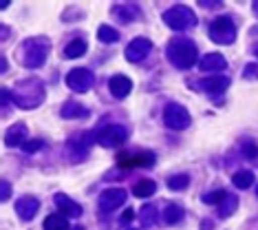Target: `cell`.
<instances>
[{
    "instance_id": "obj_5",
    "label": "cell",
    "mask_w": 258,
    "mask_h": 230,
    "mask_svg": "<svg viewBox=\"0 0 258 230\" xmlns=\"http://www.w3.org/2000/svg\"><path fill=\"white\" fill-rule=\"evenodd\" d=\"M208 33H210V40L216 44H232L236 40V25L232 22V18L221 16L210 25Z\"/></svg>"
},
{
    "instance_id": "obj_18",
    "label": "cell",
    "mask_w": 258,
    "mask_h": 230,
    "mask_svg": "<svg viewBox=\"0 0 258 230\" xmlns=\"http://www.w3.org/2000/svg\"><path fill=\"white\" fill-rule=\"evenodd\" d=\"M60 115L64 120H82V117H89V109L82 106L80 102H67L62 106Z\"/></svg>"
},
{
    "instance_id": "obj_11",
    "label": "cell",
    "mask_w": 258,
    "mask_h": 230,
    "mask_svg": "<svg viewBox=\"0 0 258 230\" xmlns=\"http://www.w3.org/2000/svg\"><path fill=\"white\" fill-rule=\"evenodd\" d=\"M150 51H152V42L148 38H135L133 42L126 47V60L128 62H142Z\"/></svg>"
},
{
    "instance_id": "obj_15",
    "label": "cell",
    "mask_w": 258,
    "mask_h": 230,
    "mask_svg": "<svg viewBox=\"0 0 258 230\" xmlns=\"http://www.w3.org/2000/svg\"><path fill=\"white\" fill-rule=\"evenodd\" d=\"M55 206L69 217H82V206L78 202H73V199L69 197V195H64V193L55 195Z\"/></svg>"
},
{
    "instance_id": "obj_10",
    "label": "cell",
    "mask_w": 258,
    "mask_h": 230,
    "mask_svg": "<svg viewBox=\"0 0 258 230\" xmlns=\"http://www.w3.org/2000/svg\"><path fill=\"white\" fill-rule=\"evenodd\" d=\"M126 202V191L124 188H108L99 195V208L104 212H113L117 210L121 204Z\"/></svg>"
},
{
    "instance_id": "obj_29",
    "label": "cell",
    "mask_w": 258,
    "mask_h": 230,
    "mask_svg": "<svg viewBox=\"0 0 258 230\" xmlns=\"http://www.w3.org/2000/svg\"><path fill=\"white\" fill-rule=\"evenodd\" d=\"M227 197V193L225 191H221V188H219V191H212V193H205L203 195V204H223V199H225Z\"/></svg>"
},
{
    "instance_id": "obj_33",
    "label": "cell",
    "mask_w": 258,
    "mask_h": 230,
    "mask_svg": "<svg viewBox=\"0 0 258 230\" xmlns=\"http://www.w3.org/2000/svg\"><path fill=\"white\" fill-rule=\"evenodd\" d=\"M11 197V184L9 181H3V202H7Z\"/></svg>"
},
{
    "instance_id": "obj_19",
    "label": "cell",
    "mask_w": 258,
    "mask_h": 230,
    "mask_svg": "<svg viewBox=\"0 0 258 230\" xmlns=\"http://www.w3.org/2000/svg\"><path fill=\"white\" fill-rule=\"evenodd\" d=\"M86 53V42L84 40H73V42H69L64 47V58H69V60H75V58H82Z\"/></svg>"
},
{
    "instance_id": "obj_24",
    "label": "cell",
    "mask_w": 258,
    "mask_h": 230,
    "mask_svg": "<svg viewBox=\"0 0 258 230\" xmlns=\"http://www.w3.org/2000/svg\"><path fill=\"white\" fill-rule=\"evenodd\" d=\"M232 184L240 188V191H245V188H249L254 184V173H251V170H238V173L232 177Z\"/></svg>"
},
{
    "instance_id": "obj_25",
    "label": "cell",
    "mask_w": 258,
    "mask_h": 230,
    "mask_svg": "<svg viewBox=\"0 0 258 230\" xmlns=\"http://www.w3.org/2000/svg\"><path fill=\"white\" fill-rule=\"evenodd\" d=\"M97 38H99V42H104V44H113V42L119 40V31H117L115 27L102 25L99 27V31H97Z\"/></svg>"
},
{
    "instance_id": "obj_4",
    "label": "cell",
    "mask_w": 258,
    "mask_h": 230,
    "mask_svg": "<svg viewBox=\"0 0 258 230\" xmlns=\"http://www.w3.org/2000/svg\"><path fill=\"white\" fill-rule=\"evenodd\" d=\"M163 22L172 29V31H187V29L197 27V16L192 14L190 7L185 5H174L163 14Z\"/></svg>"
},
{
    "instance_id": "obj_38",
    "label": "cell",
    "mask_w": 258,
    "mask_h": 230,
    "mask_svg": "<svg viewBox=\"0 0 258 230\" xmlns=\"http://www.w3.org/2000/svg\"><path fill=\"white\" fill-rule=\"evenodd\" d=\"M256 58H258V49H256Z\"/></svg>"
},
{
    "instance_id": "obj_26",
    "label": "cell",
    "mask_w": 258,
    "mask_h": 230,
    "mask_svg": "<svg viewBox=\"0 0 258 230\" xmlns=\"http://www.w3.org/2000/svg\"><path fill=\"white\" fill-rule=\"evenodd\" d=\"M44 230H69V221L62 215H49L44 219Z\"/></svg>"
},
{
    "instance_id": "obj_35",
    "label": "cell",
    "mask_w": 258,
    "mask_h": 230,
    "mask_svg": "<svg viewBox=\"0 0 258 230\" xmlns=\"http://www.w3.org/2000/svg\"><path fill=\"white\" fill-rule=\"evenodd\" d=\"M133 217H135V212H133V210H126V215H124V221H131Z\"/></svg>"
},
{
    "instance_id": "obj_7",
    "label": "cell",
    "mask_w": 258,
    "mask_h": 230,
    "mask_svg": "<svg viewBox=\"0 0 258 230\" xmlns=\"http://www.w3.org/2000/svg\"><path fill=\"white\" fill-rule=\"evenodd\" d=\"M163 122H166L168 128L172 131H183V128L190 126V113H187L185 106L181 104H168L166 111H163Z\"/></svg>"
},
{
    "instance_id": "obj_23",
    "label": "cell",
    "mask_w": 258,
    "mask_h": 230,
    "mask_svg": "<svg viewBox=\"0 0 258 230\" xmlns=\"http://www.w3.org/2000/svg\"><path fill=\"white\" fill-rule=\"evenodd\" d=\"M139 221H142L146 228L155 226V223H157V208H155V206L146 204L144 208H139Z\"/></svg>"
},
{
    "instance_id": "obj_6",
    "label": "cell",
    "mask_w": 258,
    "mask_h": 230,
    "mask_svg": "<svg viewBox=\"0 0 258 230\" xmlns=\"http://www.w3.org/2000/svg\"><path fill=\"white\" fill-rule=\"evenodd\" d=\"M128 133L124 126H119V124H106V126H102L97 131V144L104 146V149H117V146H121L126 142Z\"/></svg>"
},
{
    "instance_id": "obj_9",
    "label": "cell",
    "mask_w": 258,
    "mask_h": 230,
    "mask_svg": "<svg viewBox=\"0 0 258 230\" xmlns=\"http://www.w3.org/2000/svg\"><path fill=\"white\" fill-rule=\"evenodd\" d=\"M155 153L150 151H142V153H119L117 155V164L121 168H148L155 164Z\"/></svg>"
},
{
    "instance_id": "obj_37",
    "label": "cell",
    "mask_w": 258,
    "mask_h": 230,
    "mask_svg": "<svg viewBox=\"0 0 258 230\" xmlns=\"http://www.w3.org/2000/svg\"><path fill=\"white\" fill-rule=\"evenodd\" d=\"M251 7H254V14L258 16V3H254V5H251Z\"/></svg>"
},
{
    "instance_id": "obj_20",
    "label": "cell",
    "mask_w": 258,
    "mask_h": 230,
    "mask_svg": "<svg viewBox=\"0 0 258 230\" xmlns=\"http://www.w3.org/2000/svg\"><path fill=\"white\" fill-rule=\"evenodd\" d=\"M133 193H135V197H150V195L157 193V184L152 179H139L135 184Z\"/></svg>"
},
{
    "instance_id": "obj_28",
    "label": "cell",
    "mask_w": 258,
    "mask_h": 230,
    "mask_svg": "<svg viewBox=\"0 0 258 230\" xmlns=\"http://www.w3.org/2000/svg\"><path fill=\"white\" fill-rule=\"evenodd\" d=\"M236 206H238L236 197H234V195H227V197L223 199V204L219 206V215H221V217H230L232 212L236 210Z\"/></svg>"
},
{
    "instance_id": "obj_8",
    "label": "cell",
    "mask_w": 258,
    "mask_h": 230,
    "mask_svg": "<svg viewBox=\"0 0 258 230\" xmlns=\"http://www.w3.org/2000/svg\"><path fill=\"white\" fill-rule=\"evenodd\" d=\"M93 84H95V75H93V71L84 69V67H78V69L69 71L67 86L71 88V91H75V93H86V91H91Z\"/></svg>"
},
{
    "instance_id": "obj_27",
    "label": "cell",
    "mask_w": 258,
    "mask_h": 230,
    "mask_svg": "<svg viewBox=\"0 0 258 230\" xmlns=\"http://www.w3.org/2000/svg\"><path fill=\"white\" fill-rule=\"evenodd\" d=\"M187 184H190V177L183 175V173H181V175H172L168 179V188H170V191H185Z\"/></svg>"
},
{
    "instance_id": "obj_30",
    "label": "cell",
    "mask_w": 258,
    "mask_h": 230,
    "mask_svg": "<svg viewBox=\"0 0 258 230\" xmlns=\"http://www.w3.org/2000/svg\"><path fill=\"white\" fill-rule=\"evenodd\" d=\"M240 151H243V155L247 159H256L258 157V144H256V142H245Z\"/></svg>"
},
{
    "instance_id": "obj_2",
    "label": "cell",
    "mask_w": 258,
    "mask_h": 230,
    "mask_svg": "<svg viewBox=\"0 0 258 230\" xmlns=\"http://www.w3.org/2000/svg\"><path fill=\"white\" fill-rule=\"evenodd\" d=\"M11 96H14V102L20 109H36V106L44 102V86L38 78H29V80H22L14 88Z\"/></svg>"
},
{
    "instance_id": "obj_16",
    "label": "cell",
    "mask_w": 258,
    "mask_h": 230,
    "mask_svg": "<svg viewBox=\"0 0 258 230\" xmlns=\"http://www.w3.org/2000/svg\"><path fill=\"white\" fill-rule=\"evenodd\" d=\"M27 142V126L25 124H14V126L7 128L5 133V144L7 146H22Z\"/></svg>"
},
{
    "instance_id": "obj_12",
    "label": "cell",
    "mask_w": 258,
    "mask_h": 230,
    "mask_svg": "<svg viewBox=\"0 0 258 230\" xmlns=\"http://www.w3.org/2000/svg\"><path fill=\"white\" fill-rule=\"evenodd\" d=\"M38 210H40V202L36 197H31V195H25V197H20L16 202V212H18L22 221H31L38 215Z\"/></svg>"
},
{
    "instance_id": "obj_31",
    "label": "cell",
    "mask_w": 258,
    "mask_h": 230,
    "mask_svg": "<svg viewBox=\"0 0 258 230\" xmlns=\"http://www.w3.org/2000/svg\"><path fill=\"white\" fill-rule=\"evenodd\" d=\"M42 149V140H27L25 144H22V151L25 153H36Z\"/></svg>"
},
{
    "instance_id": "obj_21",
    "label": "cell",
    "mask_w": 258,
    "mask_h": 230,
    "mask_svg": "<svg viewBox=\"0 0 258 230\" xmlns=\"http://www.w3.org/2000/svg\"><path fill=\"white\" fill-rule=\"evenodd\" d=\"M113 11H115V14H119L117 18H119L121 22H133L135 18L139 16V9L135 7V5H121V7H119V5H115Z\"/></svg>"
},
{
    "instance_id": "obj_17",
    "label": "cell",
    "mask_w": 258,
    "mask_h": 230,
    "mask_svg": "<svg viewBox=\"0 0 258 230\" xmlns=\"http://www.w3.org/2000/svg\"><path fill=\"white\" fill-rule=\"evenodd\" d=\"M199 67H201L203 71H212V73H216V71H223L227 69V60L221 56V53H208V56L201 58V62H199Z\"/></svg>"
},
{
    "instance_id": "obj_22",
    "label": "cell",
    "mask_w": 258,
    "mask_h": 230,
    "mask_svg": "<svg viewBox=\"0 0 258 230\" xmlns=\"http://www.w3.org/2000/svg\"><path fill=\"white\" fill-rule=\"evenodd\" d=\"M163 219H166V223H170V226H174V223H179L183 219V208H181L179 204H168L166 210H163Z\"/></svg>"
},
{
    "instance_id": "obj_3",
    "label": "cell",
    "mask_w": 258,
    "mask_h": 230,
    "mask_svg": "<svg viewBox=\"0 0 258 230\" xmlns=\"http://www.w3.org/2000/svg\"><path fill=\"white\" fill-rule=\"evenodd\" d=\"M51 49V42L46 38H29L22 44V62L29 69L42 67L46 60V53Z\"/></svg>"
},
{
    "instance_id": "obj_32",
    "label": "cell",
    "mask_w": 258,
    "mask_h": 230,
    "mask_svg": "<svg viewBox=\"0 0 258 230\" xmlns=\"http://www.w3.org/2000/svg\"><path fill=\"white\" fill-rule=\"evenodd\" d=\"M243 75H245V78H249V80H256L258 78V67H256V64H247L245 71H243Z\"/></svg>"
},
{
    "instance_id": "obj_36",
    "label": "cell",
    "mask_w": 258,
    "mask_h": 230,
    "mask_svg": "<svg viewBox=\"0 0 258 230\" xmlns=\"http://www.w3.org/2000/svg\"><path fill=\"white\" fill-rule=\"evenodd\" d=\"M0 62H3V69H0V71L5 73V71H7V60H5V56H3V60H0Z\"/></svg>"
},
{
    "instance_id": "obj_39",
    "label": "cell",
    "mask_w": 258,
    "mask_h": 230,
    "mask_svg": "<svg viewBox=\"0 0 258 230\" xmlns=\"http://www.w3.org/2000/svg\"><path fill=\"white\" fill-rule=\"evenodd\" d=\"M256 193H258V188H256Z\"/></svg>"
},
{
    "instance_id": "obj_1",
    "label": "cell",
    "mask_w": 258,
    "mask_h": 230,
    "mask_svg": "<svg viewBox=\"0 0 258 230\" xmlns=\"http://www.w3.org/2000/svg\"><path fill=\"white\" fill-rule=\"evenodd\" d=\"M166 56H168L170 64H174L177 69H192L199 60L197 44L187 38H172L170 40Z\"/></svg>"
},
{
    "instance_id": "obj_34",
    "label": "cell",
    "mask_w": 258,
    "mask_h": 230,
    "mask_svg": "<svg viewBox=\"0 0 258 230\" xmlns=\"http://www.w3.org/2000/svg\"><path fill=\"white\" fill-rule=\"evenodd\" d=\"M201 7H205V9L208 7H221V3H201Z\"/></svg>"
},
{
    "instance_id": "obj_14",
    "label": "cell",
    "mask_w": 258,
    "mask_h": 230,
    "mask_svg": "<svg viewBox=\"0 0 258 230\" xmlns=\"http://www.w3.org/2000/svg\"><path fill=\"white\" fill-rule=\"evenodd\" d=\"M203 91L210 93V96H221L223 91H227V86H230V80L225 78V75H210V78H205L201 82Z\"/></svg>"
},
{
    "instance_id": "obj_13",
    "label": "cell",
    "mask_w": 258,
    "mask_h": 230,
    "mask_svg": "<svg viewBox=\"0 0 258 230\" xmlns=\"http://www.w3.org/2000/svg\"><path fill=\"white\" fill-rule=\"evenodd\" d=\"M108 88H110V93H113V98L117 100H124L128 98V93L133 91V80L131 78H126V75H113L108 82Z\"/></svg>"
}]
</instances>
